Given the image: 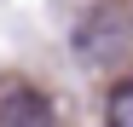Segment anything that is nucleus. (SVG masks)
I'll list each match as a JSON object with an SVG mask.
<instances>
[{"instance_id": "nucleus-2", "label": "nucleus", "mask_w": 133, "mask_h": 127, "mask_svg": "<svg viewBox=\"0 0 133 127\" xmlns=\"http://www.w3.org/2000/svg\"><path fill=\"white\" fill-rule=\"evenodd\" d=\"M104 121H110V127H133V81H122V87H110Z\"/></svg>"}, {"instance_id": "nucleus-1", "label": "nucleus", "mask_w": 133, "mask_h": 127, "mask_svg": "<svg viewBox=\"0 0 133 127\" xmlns=\"http://www.w3.org/2000/svg\"><path fill=\"white\" fill-rule=\"evenodd\" d=\"M0 127H52V98L41 87H0Z\"/></svg>"}]
</instances>
